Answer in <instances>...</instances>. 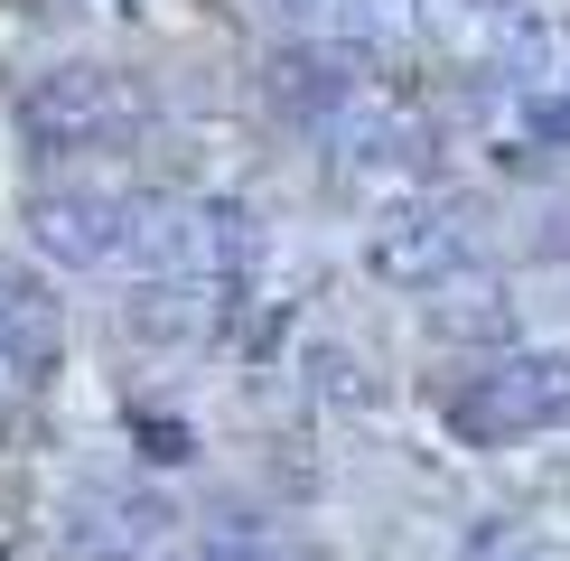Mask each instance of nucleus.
<instances>
[{
    "label": "nucleus",
    "instance_id": "obj_9",
    "mask_svg": "<svg viewBox=\"0 0 570 561\" xmlns=\"http://www.w3.org/2000/svg\"><path fill=\"white\" fill-rule=\"evenodd\" d=\"M468 561H533V543L514 524H487V533H468Z\"/></svg>",
    "mask_w": 570,
    "mask_h": 561
},
{
    "label": "nucleus",
    "instance_id": "obj_10",
    "mask_svg": "<svg viewBox=\"0 0 570 561\" xmlns=\"http://www.w3.org/2000/svg\"><path fill=\"white\" fill-rule=\"evenodd\" d=\"M140 450H150V459H187V431H178V421H140Z\"/></svg>",
    "mask_w": 570,
    "mask_h": 561
},
{
    "label": "nucleus",
    "instance_id": "obj_8",
    "mask_svg": "<svg viewBox=\"0 0 570 561\" xmlns=\"http://www.w3.org/2000/svg\"><path fill=\"white\" fill-rule=\"evenodd\" d=\"M206 561H291V543H281L272 524H253V514H225V524L206 533Z\"/></svg>",
    "mask_w": 570,
    "mask_h": 561
},
{
    "label": "nucleus",
    "instance_id": "obj_1",
    "mask_svg": "<svg viewBox=\"0 0 570 561\" xmlns=\"http://www.w3.org/2000/svg\"><path fill=\"white\" fill-rule=\"evenodd\" d=\"M468 440H524V431H552L570 421V356H542V346H505L495 365H478L449 403Z\"/></svg>",
    "mask_w": 570,
    "mask_h": 561
},
{
    "label": "nucleus",
    "instance_id": "obj_3",
    "mask_svg": "<svg viewBox=\"0 0 570 561\" xmlns=\"http://www.w3.org/2000/svg\"><path fill=\"white\" fill-rule=\"evenodd\" d=\"M478 263V234H468L459 206H393L384 225H374V272L402 280V291H440V280H459Z\"/></svg>",
    "mask_w": 570,
    "mask_h": 561
},
{
    "label": "nucleus",
    "instance_id": "obj_7",
    "mask_svg": "<svg viewBox=\"0 0 570 561\" xmlns=\"http://www.w3.org/2000/svg\"><path fill=\"white\" fill-rule=\"evenodd\" d=\"M159 524H169V505H159V496H122V486H112V496H85L76 505V552L140 561V552L159 543Z\"/></svg>",
    "mask_w": 570,
    "mask_h": 561
},
{
    "label": "nucleus",
    "instance_id": "obj_5",
    "mask_svg": "<svg viewBox=\"0 0 570 561\" xmlns=\"http://www.w3.org/2000/svg\"><path fill=\"white\" fill-rule=\"evenodd\" d=\"M29 234H38V253H57L76 272H112L131 244V197H38Z\"/></svg>",
    "mask_w": 570,
    "mask_h": 561
},
{
    "label": "nucleus",
    "instance_id": "obj_6",
    "mask_svg": "<svg viewBox=\"0 0 570 561\" xmlns=\"http://www.w3.org/2000/svg\"><path fill=\"white\" fill-rule=\"evenodd\" d=\"M263 94H272V112H291V122L318 131L327 112L355 94V57H346V47H327V38H318V47H291V57H272Z\"/></svg>",
    "mask_w": 570,
    "mask_h": 561
},
{
    "label": "nucleus",
    "instance_id": "obj_2",
    "mask_svg": "<svg viewBox=\"0 0 570 561\" xmlns=\"http://www.w3.org/2000/svg\"><path fill=\"white\" fill-rule=\"evenodd\" d=\"M140 104L122 76H104V66H57V76H38L19 94V131H29L38 159H66V150H94V140L131 131Z\"/></svg>",
    "mask_w": 570,
    "mask_h": 561
},
{
    "label": "nucleus",
    "instance_id": "obj_4",
    "mask_svg": "<svg viewBox=\"0 0 570 561\" xmlns=\"http://www.w3.org/2000/svg\"><path fill=\"white\" fill-rule=\"evenodd\" d=\"M253 263H263V216H253L244 197H197L187 206V253H178L187 280H206L234 309V291L253 280Z\"/></svg>",
    "mask_w": 570,
    "mask_h": 561
},
{
    "label": "nucleus",
    "instance_id": "obj_11",
    "mask_svg": "<svg viewBox=\"0 0 570 561\" xmlns=\"http://www.w3.org/2000/svg\"><path fill=\"white\" fill-rule=\"evenodd\" d=\"M440 327H449V337H505V318H495V309H449Z\"/></svg>",
    "mask_w": 570,
    "mask_h": 561
}]
</instances>
